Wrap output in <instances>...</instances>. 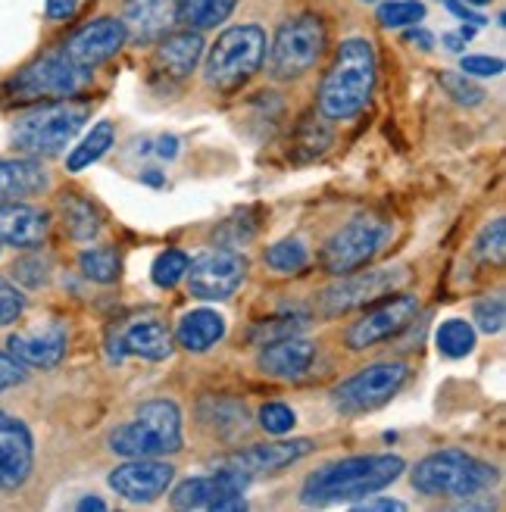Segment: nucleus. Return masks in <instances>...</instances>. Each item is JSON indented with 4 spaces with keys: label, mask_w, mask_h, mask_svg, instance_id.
<instances>
[{
    "label": "nucleus",
    "mask_w": 506,
    "mask_h": 512,
    "mask_svg": "<svg viewBox=\"0 0 506 512\" xmlns=\"http://www.w3.org/2000/svg\"><path fill=\"white\" fill-rule=\"evenodd\" d=\"M407 463L391 453H369V456H347L341 463L316 469L307 481H303L300 500L307 506H328V503H344V500H360L369 494L385 491L394 484Z\"/></svg>",
    "instance_id": "obj_1"
},
{
    "label": "nucleus",
    "mask_w": 506,
    "mask_h": 512,
    "mask_svg": "<svg viewBox=\"0 0 506 512\" xmlns=\"http://www.w3.org/2000/svg\"><path fill=\"white\" fill-rule=\"evenodd\" d=\"M375 50L366 38H347L338 47L332 69L325 72L319 88V110L328 119L357 116L372 97L375 88Z\"/></svg>",
    "instance_id": "obj_2"
},
{
    "label": "nucleus",
    "mask_w": 506,
    "mask_h": 512,
    "mask_svg": "<svg viewBox=\"0 0 506 512\" xmlns=\"http://www.w3.org/2000/svg\"><path fill=\"white\" fill-rule=\"evenodd\" d=\"M497 469L463 450H438L413 469V488L425 497L472 500L497 484Z\"/></svg>",
    "instance_id": "obj_3"
},
{
    "label": "nucleus",
    "mask_w": 506,
    "mask_h": 512,
    "mask_svg": "<svg viewBox=\"0 0 506 512\" xmlns=\"http://www.w3.org/2000/svg\"><path fill=\"white\" fill-rule=\"evenodd\" d=\"M110 450L138 459V456H166L182 450V413L172 400H147L132 422L110 431Z\"/></svg>",
    "instance_id": "obj_4"
},
{
    "label": "nucleus",
    "mask_w": 506,
    "mask_h": 512,
    "mask_svg": "<svg viewBox=\"0 0 506 512\" xmlns=\"http://www.w3.org/2000/svg\"><path fill=\"white\" fill-rule=\"evenodd\" d=\"M88 122L85 104H44L13 125V147L25 157H57Z\"/></svg>",
    "instance_id": "obj_5"
},
{
    "label": "nucleus",
    "mask_w": 506,
    "mask_h": 512,
    "mask_svg": "<svg viewBox=\"0 0 506 512\" xmlns=\"http://www.w3.org/2000/svg\"><path fill=\"white\" fill-rule=\"evenodd\" d=\"M266 32L260 25H232L207 54V82L219 91H238L266 60Z\"/></svg>",
    "instance_id": "obj_6"
},
{
    "label": "nucleus",
    "mask_w": 506,
    "mask_h": 512,
    "mask_svg": "<svg viewBox=\"0 0 506 512\" xmlns=\"http://www.w3.org/2000/svg\"><path fill=\"white\" fill-rule=\"evenodd\" d=\"M391 235H394V225L388 219L353 216L344 228H338V232L325 241L319 260H322L325 272H332V275L357 272L388 247Z\"/></svg>",
    "instance_id": "obj_7"
},
{
    "label": "nucleus",
    "mask_w": 506,
    "mask_h": 512,
    "mask_svg": "<svg viewBox=\"0 0 506 512\" xmlns=\"http://www.w3.org/2000/svg\"><path fill=\"white\" fill-rule=\"evenodd\" d=\"M325 50V25L319 16L303 13L278 25L272 41V75L282 82L310 72Z\"/></svg>",
    "instance_id": "obj_8"
},
{
    "label": "nucleus",
    "mask_w": 506,
    "mask_h": 512,
    "mask_svg": "<svg viewBox=\"0 0 506 512\" xmlns=\"http://www.w3.org/2000/svg\"><path fill=\"white\" fill-rule=\"evenodd\" d=\"M88 79H91V72L75 66L60 47L38 57L32 66H25L7 85V94L13 100H60V97L82 91Z\"/></svg>",
    "instance_id": "obj_9"
},
{
    "label": "nucleus",
    "mask_w": 506,
    "mask_h": 512,
    "mask_svg": "<svg viewBox=\"0 0 506 512\" xmlns=\"http://www.w3.org/2000/svg\"><path fill=\"white\" fill-rule=\"evenodd\" d=\"M407 378V363H372L357 375H350L347 381H341L332 391V403L344 416L372 413V409L385 406L407 384Z\"/></svg>",
    "instance_id": "obj_10"
},
{
    "label": "nucleus",
    "mask_w": 506,
    "mask_h": 512,
    "mask_svg": "<svg viewBox=\"0 0 506 512\" xmlns=\"http://www.w3.org/2000/svg\"><path fill=\"white\" fill-rule=\"evenodd\" d=\"M407 269H357L347 272V278L335 281L322 294V316H344L350 310H363L369 303H378L397 291L407 281Z\"/></svg>",
    "instance_id": "obj_11"
},
{
    "label": "nucleus",
    "mask_w": 506,
    "mask_h": 512,
    "mask_svg": "<svg viewBox=\"0 0 506 512\" xmlns=\"http://www.w3.org/2000/svg\"><path fill=\"white\" fill-rule=\"evenodd\" d=\"M250 263L238 250L229 247H216L200 253L194 263H188V291L197 300H229L244 281H247Z\"/></svg>",
    "instance_id": "obj_12"
},
{
    "label": "nucleus",
    "mask_w": 506,
    "mask_h": 512,
    "mask_svg": "<svg viewBox=\"0 0 506 512\" xmlns=\"http://www.w3.org/2000/svg\"><path fill=\"white\" fill-rule=\"evenodd\" d=\"M247 475L219 466L213 475L188 478L172 491V506L175 509H247L244 503V488Z\"/></svg>",
    "instance_id": "obj_13"
},
{
    "label": "nucleus",
    "mask_w": 506,
    "mask_h": 512,
    "mask_svg": "<svg viewBox=\"0 0 506 512\" xmlns=\"http://www.w3.org/2000/svg\"><path fill=\"white\" fill-rule=\"evenodd\" d=\"M419 313V300L413 294H397L385 303H378L375 310L363 313L347 328V347L350 350H369L375 344H385L397 338L403 328H407Z\"/></svg>",
    "instance_id": "obj_14"
},
{
    "label": "nucleus",
    "mask_w": 506,
    "mask_h": 512,
    "mask_svg": "<svg viewBox=\"0 0 506 512\" xmlns=\"http://www.w3.org/2000/svg\"><path fill=\"white\" fill-rule=\"evenodd\" d=\"M129 32H125L122 19L104 16V19H94L88 25H82L79 32L69 35L63 44V54L85 72L97 69L100 63H107L110 57H116Z\"/></svg>",
    "instance_id": "obj_15"
},
{
    "label": "nucleus",
    "mask_w": 506,
    "mask_h": 512,
    "mask_svg": "<svg viewBox=\"0 0 506 512\" xmlns=\"http://www.w3.org/2000/svg\"><path fill=\"white\" fill-rule=\"evenodd\" d=\"M35 469V441L22 419L0 409V491L13 494Z\"/></svg>",
    "instance_id": "obj_16"
},
{
    "label": "nucleus",
    "mask_w": 506,
    "mask_h": 512,
    "mask_svg": "<svg viewBox=\"0 0 506 512\" xmlns=\"http://www.w3.org/2000/svg\"><path fill=\"white\" fill-rule=\"evenodd\" d=\"M175 478V469L169 463L157 456H138V459H129V463H122L110 472V488L132 500V503H150L157 500L169 491V484Z\"/></svg>",
    "instance_id": "obj_17"
},
{
    "label": "nucleus",
    "mask_w": 506,
    "mask_h": 512,
    "mask_svg": "<svg viewBox=\"0 0 506 512\" xmlns=\"http://www.w3.org/2000/svg\"><path fill=\"white\" fill-rule=\"evenodd\" d=\"M313 441L307 438H297V441H272V444H253V447H244V450H235L229 456L219 459V466L225 469H235L247 478L253 475H272L278 469H285L297 459H303L307 453H313Z\"/></svg>",
    "instance_id": "obj_18"
},
{
    "label": "nucleus",
    "mask_w": 506,
    "mask_h": 512,
    "mask_svg": "<svg viewBox=\"0 0 506 512\" xmlns=\"http://www.w3.org/2000/svg\"><path fill=\"white\" fill-rule=\"evenodd\" d=\"M110 356L116 363L125 360V356H141V360H154V363L169 360L172 356V335H169V328L154 316L132 319L113 338Z\"/></svg>",
    "instance_id": "obj_19"
},
{
    "label": "nucleus",
    "mask_w": 506,
    "mask_h": 512,
    "mask_svg": "<svg viewBox=\"0 0 506 512\" xmlns=\"http://www.w3.org/2000/svg\"><path fill=\"white\" fill-rule=\"evenodd\" d=\"M47 232H50V216L44 210L19 200L0 203V244L32 250L44 244Z\"/></svg>",
    "instance_id": "obj_20"
},
{
    "label": "nucleus",
    "mask_w": 506,
    "mask_h": 512,
    "mask_svg": "<svg viewBox=\"0 0 506 512\" xmlns=\"http://www.w3.org/2000/svg\"><path fill=\"white\" fill-rule=\"evenodd\" d=\"M7 350L25 369H54L66 356V331L60 325H44L35 331H19L7 341Z\"/></svg>",
    "instance_id": "obj_21"
},
{
    "label": "nucleus",
    "mask_w": 506,
    "mask_h": 512,
    "mask_svg": "<svg viewBox=\"0 0 506 512\" xmlns=\"http://www.w3.org/2000/svg\"><path fill=\"white\" fill-rule=\"evenodd\" d=\"M200 57H204V38L194 29H182L175 35L160 38L154 50V72L169 82H182L197 69Z\"/></svg>",
    "instance_id": "obj_22"
},
{
    "label": "nucleus",
    "mask_w": 506,
    "mask_h": 512,
    "mask_svg": "<svg viewBox=\"0 0 506 512\" xmlns=\"http://www.w3.org/2000/svg\"><path fill=\"white\" fill-rule=\"evenodd\" d=\"M175 7L179 0H125L122 25L138 44L160 41L175 25Z\"/></svg>",
    "instance_id": "obj_23"
},
{
    "label": "nucleus",
    "mask_w": 506,
    "mask_h": 512,
    "mask_svg": "<svg viewBox=\"0 0 506 512\" xmlns=\"http://www.w3.org/2000/svg\"><path fill=\"white\" fill-rule=\"evenodd\" d=\"M316 360V344L307 338H278L260 350V369L272 378H300Z\"/></svg>",
    "instance_id": "obj_24"
},
{
    "label": "nucleus",
    "mask_w": 506,
    "mask_h": 512,
    "mask_svg": "<svg viewBox=\"0 0 506 512\" xmlns=\"http://www.w3.org/2000/svg\"><path fill=\"white\" fill-rule=\"evenodd\" d=\"M225 338V319L216 310H191L179 319L175 341L191 353H207Z\"/></svg>",
    "instance_id": "obj_25"
},
{
    "label": "nucleus",
    "mask_w": 506,
    "mask_h": 512,
    "mask_svg": "<svg viewBox=\"0 0 506 512\" xmlns=\"http://www.w3.org/2000/svg\"><path fill=\"white\" fill-rule=\"evenodd\" d=\"M50 178L35 160H0V203L47 191Z\"/></svg>",
    "instance_id": "obj_26"
},
{
    "label": "nucleus",
    "mask_w": 506,
    "mask_h": 512,
    "mask_svg": "<svg viewBox=\"0 0 506 512\" xmlns=\"http://www.w3.org/2000/svg\"><path fill=\"white\" fill-rule=\"evenodd\" d=\"M238 0H179L175 7V22L185 25V29L204 32V29H216L225 19L235 13Z\"/></svg>",
    "instance_id": "obj_27"
},
{
    "label": "nucleus",
    "mask_w": 506,
    "mask_h": 512,
    "mask_svg": "<svg viewBox=\"0 0 506 512\" xmlns=\"http://www.w3.org/2000/svg\"><path fill=\"white\" fill-rule=\"evenodd\" d=\"M113 141H116V128H113V122H97L91 132L82 138V144H75V150L66 157V169L69 172H82V169H88L91 163H97L104 153L113 147Z\"/></svg>",
    "instance_id": "obj_28"
},
{
    "label": "nucleus",
    "mask_w": 506,
    "mask_h": 512,
    "mask_svg": "<svg viewBox=\"0 0 506 512\" xmlns=\"http://www.w3.org/2000/svg\"><path fill=\"white\" fill-rule=\"evenodd\" d=\"M60 213H63V225L66 232L75 238V241H91L100 235V216L97 210L91 207L88 200L75 197V194H66L60 200Z\"/></svg>",
    "instance_id": "obj_29"
},
{
    "label": "nucleus",
    "mask_w": 506,
    "mask_h": 512,
    "mask_svg": "<svg viewBox=\"0 0 506 512\" xmlns=\"http://www.w3.org/2000/svg\"><path fill=\"white\" fill-rule=\"evenodd\" d=\"M200 419L210 422L219 434L232 438V434L247 428V409L238 400H222V397H210L200 403Z\"/></svg>",
    "instance_id": "obj_30"
},
{
    "label": "nucleus",
    "mask_w": 506,
    "mask_h": 512,
    "mask_svg": "<svg viewBox=\"0 0 506 512\" xmlns=\"http://www.w3.org/2000/svg\"><path fill=\"white\" fill-rule=\"evenodd\" d=\"M435 347L447 360H463L475 350V328L466 319H447L435 331Z\"/></svg>",
    "instance_id": "obj_31"
},
{
    "label": "nucleus",
    "mask_w": 506,
    "mask_h": 512,
    "mask_svg": "<svg viewBox=\"0 0 506 512\" xmlns=\"http://www.w3.org/2000/svg\"><path fill=\"white\" fill-rule=\"evenodd\" d=\"M79 269L85 278L97 281V285H113L122 272V260L113 247H91V250H82Z\"/></svg>",
    "instance_id": "obj_32"
},
{
    "label": "nucleus",
    "mask_w": 506,
    "mask_h": 512,
    "mask_svg": "<svg viewBox=\"0 0 506 512\" xmlns=\"http://www.w3.org/2000/svg\"><path fill=\"white\" fill-rule=\"evenodd\" d=\"M310 325L307 313H285V316H272V319H263L260 325H253L250 331V341L253 344H269V341H278V338H288V335H297Z\"/></svg>",
    "instance_id": "obj_33"
},
{
    "label": "nucleus",
    "mask_w": 506,
    "mask_h": 512,
    "mask_svg": "<svg viewBox=\"0 0 506 512\" xmlns=\"http://www.w3.org/2000/svg\"><path fill=\"white\" fill-rule=\"evenodd\" d=\"M266 263L275 272H300L303 266L310 263V250L303 247L300 241H294V238H285V241H275L266 250Z\"/></svg>",
    "instance_id": "obj_34"
},
{
    "label": "nucleus",
    "mask_w": 506,
    "mask_h": 512,
    "mask_svg": "<svg viewBox=\"0 0 506 512\" xmlns=\"http://www.w3.org/2000/svg\"><path fill=\"white\" fill-rule=\"evenodd\" d=\"M375 16L385 29H407V25H419L425 19V4H419V0H388V4L378 7Z\"/></svg>",
    "instance_id": "obj_35"
},
{
    "label": "nucleus",
    "mask_w": 506,
    "mask_h": 512,
    "mask_svg": "<svg viewBox=\"0 0 506 512\" xmlns=\"http://www.w3.org/2000/svg\"><path fill=\"white\" fill-rule=\"evenodd\" d=\"M188 263H191L188 253H182V250H166V253H160L154 269H150V275H154V285L157 288H175L185 278Z\"/></svg>",
    "instance_id": "obj_36"
},
{
    "label": "nucleus",
    "mask_w": 506,
    "mask_h": 512,
    "mask_svg": "<svg viewBox=\"0 0 506 512\" xmlns=\"http://www.w3.org/2000/svg\"><path fill=\"white\" fill-rule=\"evenodd\" d=\"M441 88L457 100V104L463 107H478L485 100V91L478 88L475 82H469V75L466 72H441Z\"/></svg>",
    "instance_id": "obj_37"
},
{
    "label": "nucleus",
    "mask_w": 506,
    "mask_h": 512,
    "mask_svg": "<svg viewBox=\"0 0 506 512\" xmlns=\"http://www.w3.org/2000/svg\"><path fill=\"white\" fill-rule=\"evenodd\" d=\"M503 250H506V222L503 219H494V225H488L482 238L475 244V253L482 256L485 263H494L500 266L503 263Z\"/></svg>",
    "instance_id": "obj_38"
},
{
    "label": "nucleus",
    "mask_w": 506,
    "mask_h": 512,
    "mask_svg": "<svg viewBox=\"0 0 506 512\" xmlns=\"http://www.w3.org/2000/svg\"><path fill=\"white\" fill-rule=\"evenodd\" d=\"M472 319L475 325L485 331V335H497V331L503 328V319H506V310H503V297L494 294V297H485L475 303L472 310Z\"/></svg>",
    "instance_id": "obj_39"
},
{
    "label": "nucleus",
    "mask_w": 506,
    "mask_h": 512,
    "mask_svg": "<svg viewBox=\"0 0 506 512\" xmlns=\"http://www.w3.org/2000/svg\"><path fill=\"white\" fill-rule=\"evenodd\" d=\"M25 313V294L10 285L7 278H0V328L13 325Z\"/></svg>",
    "instance_id": "obj_40"
},
{
    "label": "nucleus",
    "mask_w": 506,
    "mask_h": 512,
    "mask_svg": "<svg viewBox=\"0 0 506 512\" xmlns=\"http://www.w3.org/2000/svg\"><path fill=\"white\" fill-rule=\"evenodd\" d=\"M294 422H297L294 409L285 406V403H266V406L260 409V425H263V431H269V434H288V431L294 428Z\"/></svg>",
    "instance_id": "obj_41"
},
{
    "label": "nucleus",
    "mask_w": 506,
    "mask_h": 512,
    "mask_svg": "<svg viewBox=\"0 0 506 512\" xmlns=\"http://www.w3.org/2000/svg\"><path fill=\"white\" fill-rule=\"evenodd\" d=\"M253 232H257V225L247 222V216H241V225H238V216H235V219H229V222H225V225L219 228L216 238L222 241V247L235 250V247L247 244V241L253 238Z\"/></svg>",
    "instance_id": "obj_42"
},
{
    "label": "nucleus",
    "mask_w": 506,
    "mask_h": 512,
    "mask_svg": "<svg viewBox=\"0 0 506 512\" xmlns=\"http://www.w3.org/2000/svg\"><path fill=\"white\" fill-rule=\"evenodd\" d=\"M25 378H29V369H25L10 350H0V391L16 388Z\"/></svg>",
    "instance_id": "obj_43"
},
{
    "label": "nucleus",
    "mask_w": 506,
    "mask_h": 512,
    "mask_svg": "<svg viewBox=\"0 0 506 512\" xmlns=\"http://www.w3.org/2000/svg\"><path fill=\"white\" fill-rule=\"evenodd\" d=\"M13 275L22 281V285H29V288H38L47 281V263L38 260V256H29V260H19L13 266Z\"/></svg>",
    "instance_id": "obj_44"
},
{
    "label": "nucleus",
    "mask_w": 506,
    "mask_h": 512,
    "mask_svg": "<svg viewBox=\"0 0 506 512\" xmlns=\"http://www.w3.org/2000/svg\"><path fill=\"white\" fill-rule=\"evenodd\" d=\"M460 69L466 75H500L503 60H497V57H463Z\"/></svg>",
    "instance_id": "obj_45"
},
{
    "label": "nucleus",
    "mask_w": 506,
    "mask_h": 512,
    "mask_svg": "<svg viewBox=\"0 0 506 512\" xmlns=\"http://www.w3.org/2000/svg\"><path fill=\"white\" fill-rule=\"evenodd\" d=\"M447 10L463 19V25H475V29H482V25H488V19L482 13H475L472 4H466V0H447Z\"/></svg>",
    "instance_id": "obj_46"
},
{
    "label": "nucleus",
    "mask_w": 506,
    "mask_h": 512,
    "mask_svg": "<svg viewBox=\"0 0 506 512\" xmlns=\"http://www.w3.org/2000/svg\"><path fill=\"white\" fill-rule=\"evenodd\" d=\"M75 7H79V0H47L44 4V13L50 22H63L75 13Z\"/></svg>",
    "instance_id": "obj_47"
},
{
    "label": "nucleus",
    "mask_w": 506,
    "mask_h": 512,
    "mask_svg": "<svg viewBox=\"0 0 506 512\" xmlns=\"http://www.w3.org/2000/svg\"><path fill=\"white\" fill-rule=\"evenodd\" d=\"M357 509H363V512H403V509H407V503L391 500V497H378V500H363Z\"/></svg>",
    "instance_id": "obj_48"
},
{
    "label": "nucleus",
    "mask_w": 506,
    "mask_h": 512,
    "mask_svg": "<svg viewBox=\"0 0 506 512\" xmlns=\"http://www.w3.org/2000/svg\"><path fill=\"white\" fill-rule=\"evenodd\" d=\"M475 35V25H463V29L460 32H447L444 35V44H447V50H457V54H460V50L466 47V41Z\"/></svg>",
    "instance_id": "obj_49"
},
{
    "label": "nucleus",
    "mask_w": 506,
    "mask_h": 512,
    "mask_svg": "<svg viewBox=\"0 0 506 512\" xmlns=\"http://www.w3.org/2000/svg\"><path fill=\"white\" fill-rule=\"evenodd\" d=\"M407 41L416 44V47H422V50H432V47H435V35H432V32H425V29H410V32H407Z\"/></svg>",
    "instance_id": "obj_50"
},
{
    "label": "nucleus",
    "mask_w": 506,
    "mask_h": 512,
    "mask_svg": "<svg viewBox=\"0 0 506 512\" xmlns=\"http://www.w3.org/2000/svg\"><path fill=\"white\" fill-rule=\"evenodd\" d=\"M157 153H160V157L163 160H172L175 157V153H179V138H172V135H166V138H160L157 141V147H154Z\"/></svg>",
    "instance_id": "obj_51"
},
{
    "label": "nucleus",
    "mask_w": 506,
    "mask_h": 512,
    "mask_svg": "<svg viewBox=\"0 0 506 512\" xmlns=\"http://www.w3.org/2000/svg\"><path fill=\"white\" fill-rule=\"evenodd\" d=\"M79 509H82V512H88V509H94V512H104V509H107V503L100 500V497H85V500H79Z\"/></svg>",
    "instance_id": "obj_52"
},
{
    "label": "nucleus",
    "mask_w": 506,
    "mask_h": 512,
    "mask_svg": "<svg viewBox=\"0 0 506 512\" xmlns=\"http://www.w3.org/2000/svg\"><path fill=\"white\" fill-rule=\"evenodd\" d=\"M144 182L147 185H163V175L160 172H144Z\"/></svg>",
    "instance_id": "obj_53"
},
{
    "label": "nucleus",
    "mask_w": 506,
    "mask_h": 512,
    "mask_svg": "<svg viewBox=\"0 0 506 512\" xmlns=\"http://www.w3.org/2000/svg\"><path fill=\"white\" fill-rule=\"evenodd\" d=\"M466 4H488V0H466Z\"/></svg>",
    "instance_id": "obj_54"
}]
</instances>
